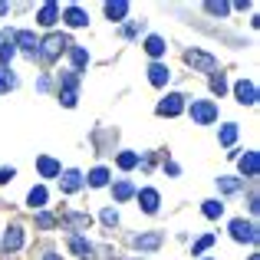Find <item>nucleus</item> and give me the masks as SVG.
I'll use <instances>...</instances> for the list:
<instances>
[{"mask_svg":"<svg viewBox=\"0 0 260 260\" xmlns=\"http://www.w3.org/2000/svg\"><path fill=\"white\" fill-rule=\"evenodd\" d=\"M211 244H214V237H211V234H208V237H201V241L194 244V254H204V250H208Z\"/></svg>","mask_w":260,"mask_h":260,"instance_id":"37","label":"nucleus"},{"mask_svg":"<svg viewBox=\"0 0 260 260\" xmlns=\"http://www.w3.org/2000/svg\"><path fill=\"white\" fill-rule=\"evenodd\" d=\"M102 224H106V228H115V224H119V214H115L112 208H106L102 211Z\"/></svg>","mask_w":260,"mask_h":260,"instance_id":"34","label":"nucleus"},{"mask_svg":"<svg viewBox=\"0 0 260 260\" xmlns=\"http://www.w3.org/2000/svg\"><path fill=\"white\" fill-rule=\"evenodd\" d=\"M13 175H17V172H13V168H0V184H7V181H10Z\"/></svg>","mask_w":260,"mask_h":260,"instance_id":"39","label":"nucleus"},{"mask_svg":"<svg viewBox=\"0 0 260 260\" xmlns=\"http://www.w3.org/2000/svg\"><path fill=\"white\" fill-rule=\"evenodd\" d=\"M4 13H7V4H4V0H0V17H4Z\"/></svg>","mask_w":260,"mask_h":260,"instance_id":"41","label":"nucleus"},{"mask_svg":"<svg viewBox=\"0 0 260 260\" xmlns=\"http://www.w3.org/2000/svg\"><path fill=\"white\" fill-rule=\"evenodd\" d=\"M241 172L247 175V178H254L260 172V155L257 152H244V158H241Z\"/></svg>","mask_w":260,"mask_h":260,"instance_id":"13","label":"nucleus"},{"mask_svg":"<svg viewBox=\"0 0 260 260\" xmlns=\"http://www.w3.org/2000/svg\"><path fill=\"white\" fill-rule=\"evenodd\" d=\"M76 86H79L76 73H63V89H76Z\"/></svg>","mask_w":260,"mask_h":260,"instance_id":"36","label":"nucleus"},{"mask_svg":"<svg viewBox=\"0 0 260 260\" xmlns=\"http://www.w3.org/2000/svg\"><path fill=\"white\" fill-rule=\"evenodd\" d=\"M66 224H70L73 231H86L89 228V214H83V211H70V214H66Z\"/></svg>","mask_w":260,"mask_h":260,"instance_id":"19","label":"nucleus"},{"mask_svg":"<svg viewBox=\"0 0 260 260\" xmlns=\"http://www.w3.org/2000/svg\"><path fill=\"white\" fill-rule=\"evenodd\" d=\"M135 165H139V155L135 152H122L119 155V168L122 172H128V168H135Z\"/></svg>","mask_w":260,"mask_h":260,"instance_id":"26","label":"nucleus"},{"mask_svg":"<svg viewBox=\"0 0 260 260\" xmlns=\"http://www.w3.org/2000/svg\"><path fill=\"white\" fill-rule=\"evenodd\" d=\"M13 86H17V76L10 70H0V92H10Z\"/></svg>","mask_w":260,"mask_h":260,"instance_id":"25","label":"nucleus"},{"mask_svg":"<svg viewBox=\"0 0 260 260\" xmlns=\"http://www.w3.org/2000/svg\"><path fill=\"white\" fill-rule=\"evenodd\" d=\"M37 224H40V228H56V217H53V214H37Z\"/></svg>","mask_w":260,"mask_h":260,"instance_id":"35","label":"nucleus"},{"mask_svg":"<svg viewBox=\"0 0 260 260\" xmlns=\"http://www.w3.org/2000/svg\"><path fill=\"white\" fill-rule=\"evenodd\" d=\"M0 247L7 250V254H13V250L23 247V228H7L4 241H0Z\"/></svg>","mask_w":260,"mask_h":260,"instance_id":"6","label":"nucleus"},{"mask_svg":"<svg viewBox=\"0 0 260 260\" xmlns=\"http://www.w3.org/2000/svg\"><path fill=\"white\" fill-rule=\"evenodd\" d=\"M234 139H237V125L231 122V125L221 128V142H224V145H234Z\"/></svg>","mask_w":260,"mask_h":260,"instance_id":"31","label":"nucleus"},{"mask_svg":"<svg viewBox=\"0 0 260 260\" xmlns=\"http://www.w3.org/2000/svg\"><path fill=\"white\" fill-rule=\"evenodd\" d=\"M59 188L66 191V194H73V191L83 188V175L76 172V168H70V172H63V178H59Z\"/></svg>","mask_w":260,"mask_h":260,"instance_id":"9","label":"nucleus"},{"mask_svg":"<svg viewBox=\"0 0 260 260\" xmlns=\"http://www.w3.org/2000/svg\"><path fill=\"white\" fill-rule=\"evenodd\" d=\"M231 237L241 244H257V228L247 221H231Z\"/></svg>","mask_w":260,"mask_h":260,"instance_id":"4","label":"nucleus"},{"mask_svg":"<svg viewBox=\"0 0 260 260\" xmlns=\"http://www.w3.org/2000/svg\"><path fill=\"white\" fill-rule=\"evenodd\" d=\"M139 204H142V211H145V214H155V211H158V191H155V188H145L139 194Z\"/></svg>","mask_w":260,"mask_h":260,"instance_id":"11","label":"nucleus"},{"mask_svg":"<svg viewBox=\"0 0 260 260\" xmlns=\"http://www.w3.org/2000/svg\"><path fill=\"white\" fill-rule=\"evenodd\" d=\"M59 102H63L66 109H73V106H76V89H63V95H59Z\"/></svg>","mask_w":260,"mask_h":260,"instance_id":"33","label":"nucleus"},{"mask_svg":"<svg viewBox=\"0 0 260 260\" xmlns=\"http://www.w3.org/2000/svg\"><path fill=\"white\" fill-rule=\"evenodd\" d=\"M204 10L214 13V17H224V13L231 10V4H217V0H211V4H204Z\"/></svg>","mask_w":260,"mask_h":260,"instance_id":"32","label":"nucleus"},{"mask_svg":"<svg viewBox=\"0 0 260 260\" xmlns=\"http://www.w3.org/2000/svg\"><path fill=\"white\" fill-rule=\"evenodd\" d=\"M70 250H73L76 257H86V260L95 254V247H92L89 241H83V237H70Z\"/></svg>","mask_w":260,"mask_h":260,"instance_id":"14","label":"nucleus"},{"mask_svg":"<svg viewBox=\"0 0 260 260\" xmlns=\"http://www.w3.org/2000/svg\"><path fill=\"white\" fill-rule=\"evenodd\" d=\"M63 20H66L70 26H86V23H89V13L79 10V7H70V10L63 13Z\"/></svg>","mask_w":260,"mask_h":260,"instance_id":"17","label":"nucleus"},{"mask_svg":"<svg viewBox=\"0 0 260 260\" xmlns=\"http://www.w3.org/2000/svg\"><path fill=\"white\" fill-rule=\"evenodd\" d=\"M132 244H135L139 250H155V247H161V234H158V231H148V234L132 237Z\"/></svg>","mask_w":260,"mask_h":260,"instance_id":"10","label":"nucleus"},{"mask_svg":"<svg viewBox=\"0 0 260 260\" xmlns=\"http://www.w3.org/2000/svg\"><path fill=\"white\" fill-rule=\"evenodd\" d=\"M250 260H260V257H257V254H254V257H250Z\"/></svg>","mask_w":260,"mask_h":260,"instance_id":"43","label":"nucleus"},{"mask_svg":"<svg viewBox=\"0 0 260 260\" xmlns=\"http://www.w3.org/2000/svg\"><path fill=\"white\" fill-rule=\"evenodd\" d=\"M211 89H214L217 95L228 92V79H224V73H214V76H211Z\"/></svg>","mask_w":260,"mask_h":260,"instance_id":"29","label":"nucleus"},{"mask_svg":"<svg viewBox=\"0 0 260 260\" xmlns=\"http://www.w3.org/2000/svg\"><path fill=\"white\" fill-rule=\"evenodd\" d=\"M191 119H194L198 125H211V122L217 119V106H214V102H208V99L191 102Z\"/></svg>","mask_w":260,"mask_h":260,"instance_id":"2","label":"nucleus"},{"mask_svg":"<svg viewBox=\"0 0 260 260\" xmlns=\"http://www.w3.org/2000/svg\"><path fill=\"white\" fill-rule=\"evenodd\" d=\"M40 46H43V50H40L37 56H43V59H56L59 53H63L66 46H70V40H66L63 33H53V37H46V40H43Z\"/></svg>","mask_w":260,"mask_h":260,"instance_id":"3","label":"nucleus"},{"mask_svg":"<svg viewBox=\"0 0 260 260\" xmlns=\"http://www.w3.org/2000/svg\"><path fill=\"white\" fill-rule=\"evenodd\" d=\"M201 211H204V217H221L224 214V204L221 201H204Z\"/></svg>","mask_w":260,"mask_h":260,"instance_id":"27","label":"nucleus"},{"mask_svg":"<svg viewBox=\"0 0 260 260\" xmlns=\"http://www.w3.org/2000/svg\"><path fill=\"white\" fill-rule=\"evenodd\" d=\"M37 86H40V92H46V89H50V76H40Z\"/></svg>","mask_w":260,"mask_h":260,"instance_id":"40","label":"nucleus"},{"mask_svg":"<svg viewBox=\"0 0 260 260\" xmlns=\"http://www.w3.org/2000/svg\"><path fill=\"white\" fill-rule=\"evenodd\" d=\"M37 168H40V175H43V178H59V161L46 158V155H40V158H37Z\"/></svg>","mask_w":260,"mask_h":260,"instance_id":"15","label":"nucleus"},{"mask_svg":"<svg viewBox=\"0 0 260 260\" xmlns=\"http://www.w3.org/2000/svg\"><path fill=\"white\" fill-rule=\"evenodd\" d=\"M217 188H221L224 194H234V191L244 188V181H241V178H217Z\"/></svg>","mask_w":260,"mask_h":260,"instance_id":"22","label":"nucleus"},{"mask_svg":"<svg viewBox=\"0 0 260 260\" xmlns=\"http://www.w3.org/2000/svg\"><path fill=\"white\" fill-rule=\"evenodd\" d=\"M112 194H115V201H128V198L135 194V188H132V181H115V188H112Z\"/></svg>","mask_w":260,"mask_h":260,"instance_id":"20","label":"nucleus"},{"mask_svg":"<svg viewBox=\"0 0 260 260\" xmlns=\"http://www.w3.org/2000/svg\"><path fill=\"white\" fill-rule=\"evenodd\" d=\"M168 76H172V73H168V66H161V63H152V66H148V83H152V86H165Z\"/></svg>","mask_w":260,"mask_h":260,"instance_id":"12","label":"nucleus"},{"mask_svg":"<svg viewBox=\"0 0 260 260\" xmlns=\"http://www.w3.org/2000/svg\"><path fill=\"white\" fill-rule=\"evenodd\" d=\"M26 201H30V208H43V204H46V188H43V184H37V188H30V194H26Z\"/></svg>","mask_w":260,"mask_h":260,"instance_id":"21","label":"nucleus"},{"mask_svg":"<svg viewBox=\"0 0 260 260\" xmlns=\"http://www.w3.org/2000/svg\"><path fill=\"white\" fill-rule=\"evenodd\" d=\"M10 40H13V33H7V43L4 46H0V63H10V59H13V53H17V50H13V46H10Z\"/></svg>","mask_w":260,"mask_h":260,"instance_id":"28","label":"nucleus"},{"mask_svg":"<svg viewBox=\"0 0 260 260\" xmlns=\"http://www.w3.org/2000/svg\"><path fill=\"white\" fill-rule=\"evenodd\" d=\"M56 17H59V4H53V0H50V4H43V10H40V23H43V26H53V23H56Z\"/></svg>","mask_w":260,"mask_h":260,"instance_id":"16","label":"nucleus"},{"mask_svg":"<svg viewBox=\"0 0 260 260\" xmlns=\"http://www.w3.org/2000/svg\"><path fill=\"white\" fill-rule=\"evenodd\" d=\"M125 13H128V4H125V0L106 4V17H109V20H125Z\"/></svg>","mask_w":260,"mask_h":260,"instance_id":"18","label":"nucleus"},{"mask_svg":"<svg viewBox=\"0 0 260 260\" xmlns=\"http://www.w3.org/2000/svg\"><path fill=\"white\" fill-rule=\"evenodd\" d=\"M181 109H184V95H165V99L158 102V115H181Z\"/></svg>","mask_w":260,"mask_h":260,"instance_id":"5","label":"nucleus"},{"mask_svg":"<svg viewBox=\"0 0 260 260\" xmlns=\"http://www.w3.org/2000/svg\"><path fill=\"white\" fill-rule=\"evenodd\" d=\"M145 50H148V56H161L168 46H165V40H161V37H148L145 40Z\"/></svg>","mask_w":260,"mask_h":260,"instance_id":"23","label":"nucleus"},{"mask_svg":"<svg viewBox=\"0 0 260 260\" xmlns=\"http://www.w3.org/2000/svg\"><path fill=\"white\" fill-rule=\"evenodd\" d=\"M184 63H188L191 70H201V73H217V59L204 50H188L184 53Z\"/></svg>","mask_w":260,"mask_h":260,"instance_id":"1","label":"nucleus"},{"mask_svg":"<svg viewBox=\"0 0 260 260\" xmlns=\"http://www.w3.org/2000/svg\"><path fill=\"white\" fill-rule=\"evenodd\" d=\"M43 260H59V257H56V254H46V257H43Z\"/></svg>","mask_w":260,"mask_h":260,"instance_id":"42","label":"nucleus"},{"mask_svg":"<svg viewBox=\"0 0 260 260\" xmlns=\"http://www.w3.org/2000/svg\"><path fill=\"white\" fill-rule=\"evenodd\" d=\"M234 92H237V102H244V106H254L257 102V86L250 83V79H241V83L234 86Z\"/></svg>","mask_w":260,"mask_h":260,"instance_id":"7","label":"nucleus"},{"mask_svg":"<svg viewBox=\"0 0 260 260\" xmlns=\"http://www.w3.org/2000/svg\"><path fill=\"white\" fill-rule=\"evenodd\" d=\"M70 56H73V66H76V70H83V66L89 63V53L83 50V46H73V50H70Z\"/></svg>","mask_w":260,"mask_h":260,"instance_id":"24","label":"nucleus"},{"mask_svg":"<svg viewBox=\"0 0 260 260\" xmlns=\"http://www.w3.org/2000/svg\"><path fill=\"white\" fill-rule=\"evenodd\" d=\"M13 40H17V43L23 46L26 53H30V56H37V53H40V40L33 37L30 30H17V33H13Z\"/></svg>","mask_w":260,"mask_h":260,"instance_id":"8","label":"nucleus"},{"mask_svg":"<svg viewBox=\"0 0 260 260\" xmlns=\"http://www.w3.org/2000/svg\"><path fill=\"white\" fill-rule=\"evenodd\" d=\"M139 30H145V23H142V20H139V23H128V26H125V37H135Z\"/></svg>","mask_w":260,"mask_h":260,"instance_id":"38","label":"nucleus"},{"mask_svg":"<svg viewBox=\"0 0 260 260\" xmlns=\"http://www.w3.org/2000/svg\"><path fill=\"white\" fill-rule=\"evenodd\" d=\"M106 181H109V172H106V168H95V172L89 175V184H92V188H102Z\"/></svg>","mask_w":260,"mask_h":260,"instance_id":"30","label":"nucleus"}]
</instances>
